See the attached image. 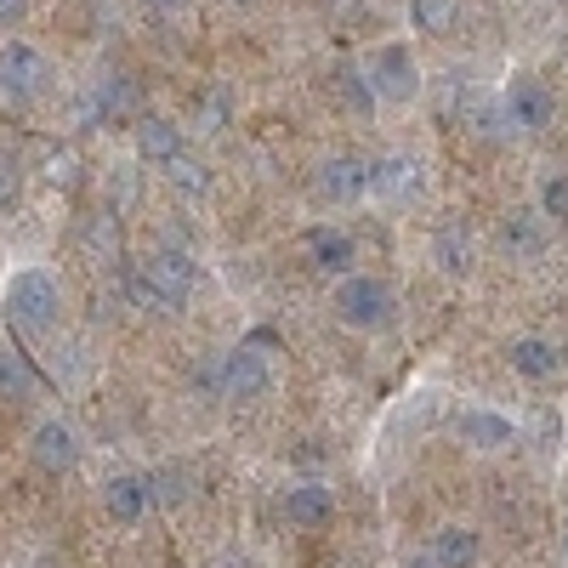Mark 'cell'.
<instances>
[{"label": "cell", "instance_id": "obj_1", "mask_svg": "<svg viewBox=\"0 0 568 568\" xmlns=\"http://www.w3.org/2000/svg\"><path fill=\"white\" fill-rule=\"evenodd\" d=\"M125 284H131V302H136V307H149V313H176L187 296H194L200 267H194V256H187V251L160 245V251H149L142 262H131Z\"/></svg>", "mask_w": 568, "mask_h": 568}, {"label": "cell", "instance_id": "obj_2", "mask_svg": "<svg viewBox=\"0 0 568 568\" xmlns=\"http://www.w3.org/2000/svg\"><path fill=\"white\" fill-rule=\"evenodd\" d=\"M7 324L18 329V336L40 342V336H52V329L63 324V284L52 267H18L7 278Z\"/></svg>", "mask_w": 568, "mask_h": 568}, {"label": "cell", "instance_id": "obj_3", "mask_svg": "<svg viewBox=\"0 0 568 568\" xmlns=\"http://www.w3.org/2000/svg\"><path fill=\"white\" fill-rule=\"evenodd\" d=\"M329 313L347 329H358V336H382L398 318V302L375 273H347V278H336V291H329Z\"/></svg>", "mask_w": 568, "mask_h": 568}, {"label": "cell", "instance_id": "obj_4", "mask_svg": "<svg viewBox=\"0 0 568 568\" xmlns=\"http://www.w3.org/2000/svg\"><path fill=\"white\" fill-rule=\"evenodd\" d=\"M45 85H52V58H45L34 40H23V34L0 40V98L7 103H34Z\"/></svg>", "mask_w": 568, "mask_h": 568}, {"label": "cell", "instance_id": "obj_5", "mask_svg": "<svg viewBox=\"0 0 568 568\" xmlns=\"http://www.w3.org/2000/svg\"><path fill=\"white\" fill-rule=\"evenodd\" d=\"M364 80H369V91L382 103H409L420 91V63H415V52L404 40H382L369 52V63H364Z\"/></svg>", "mask_w": 568, "mask_h": 568}, {"label": "cell", "instance_id": "obj_6", "mask_svg": "<svg viewBox=\"0 0 568 568\" xmlns=\"http://www.w3.org/2000/svg\"><path fill=\"white\" fill-rule=\"evenodd\" d=\"M500 120L511 125V131H546L551 120H557V98L535 80V74H511L506 80V91H500Z\"/></svg>", "mask_w": 568, "mask_h": 568}, {"label": "cell", "instance_id": "obj_7", "mask_svg": "<svg viewBox=\"0 0 568 568\" xmlns=\"http://www.w3.org/2000/svg\"><path fill=\"white\" fill-rule=\"evenodd\" d=\"M267 393H273V364H267V353L251 347V342L227 347V353H222V398L256 404V398H267Z\"/></svg>", "mask_w": 568, "mask_h": 568}, {"label": "cell", "instance_id": "obj_8", "mask_svg": "<svg viewBox=\"0 0 568 568\" xmlns=\"http://www.w3.org/2000/svg\"><path fill=\"white\" fill-rule=\"evenodd\" d=\"M131 149H136V160L149 165V171H165L176 154H187V136H182V125H176L171 114L142 109L136 125H131Z\"/></svg>", "mask_w": 568, "mask_h": 568}, {"label": "cell", "instance_id": "obj_9", "mask_svg": "<svg viewBox=\"0 0 568 568\" xmlns=\"http://www.w3.org/2000/svg\"><path fill=\"white\" fill-rule=\"evenodd\" d=\"M302 256H307V267L324 273V278L358 273V267H353V262H358V240H353L347 227H329V222H318V227L302 233Z\"/></svg>", "mask_w": 568, "mask_h": 568}, {"label": "cell", "instance_id": "obj_10", "mask_svg": "<svg viewBox=\"0 0 568 568\" xmlns=\"http://www.w3.org/2000/svg\"><path fill=\"white\" fill-rule=\"evenodd\" d=\"M29 455H34V466L40 471H74L80 466V433L63 420V415H40L34 420V433H29Z\"/></svg>", "mask_w": 568, "mask_h": 568}, {"label": "cell", "instance_id": "obj_11", "mask_svg": "<svg viewBox=\"0 0 568 568\" xmlns=\"http://www.w3.org/2000/svg\"><path fill=\"white\" fill-rule=\"evenodd\" d=\"M455 433H460V444H466V449H478V455H500V449H511V444H517L511 415L484 409V404L460 409V415H455Z\"/></svg>", "mask_w": 568, "mask_h": 568}, {"label": "cell", "instance_id": "obj_12", "mask_svg": "<svg viewBox=\"0 0 568 568\" xmlns=\"http://www.w3.org/2000/svg\"><path fill=\"white\" fill-rule=\"evenodd\" d=\"M313 200H318V205H358V200H364V160L329 154V160L313 171Z\"/></svg>", "mask_w": 568, "mask_h": 568}, {"label": "cell", "instance_id": "obj_13", "mask_svg": "<svg viewBox=\"0 0 568 568\" xmlns=\"http://www.w3.org/2000/svg\"><path fill=\"white\" fill-rule=\"evenodd\" d=\"M98 500H103V511L114 517V524H142L149 517V506H154V495H149V478L142 471H109L103 478V489H98Z\"/></svg>", "mask_w": 568, "mask_h": 568}, {"label": "cell", "instance_id": "obj_14", "mask_svg": "<svg viewBox=\"0 0 568 568\" xmlns=\"http://www.w3.org/2000/svg\"><path fill=\"white\" fill-rule=\"evenodd\" d=\"M420 182V165L409 154H375L364 160V200H404Z\"/></svg>", "mask_w": 568, "mask_h": 568}, {"label": "cell", "instance_id": "obj_15", "mask_svg": "<svg viewBox=\"0 0 568 568\" xmlns=\"http://www.w3.org/2000/svg\"><path fill=\"white\" fill-rule=\"evenodd\" d=\"M329 517H336V495H329L324 478H302L284 489V524H296V529H324Z\"/></svg>", "mask_w": 568, "mask_h": 568}, {"label": "cell", "instance_id": "obj_16", "mask_svg": "<svg viewBox=\"0 0 568 568\" xmlns=\"http://www.w3.org/2000/svg\"><path fill=\"white\" fill-rule=\"evenodd\" d=\"M500 251H506L511 262H535V256L546 251V216H540V211H511V216L500 222Z\"/></svg>", "mask_w": 568, "mask_h": 568}, {"label": "cell", "instance_id": "obj_17", "mask_svg": "<svg viewBox=\"0 0 568 568\" xmlns=\"http://www.w3.org/2000/svg\"><path fill=\"white\" fill-rule=\"evenodd\" d=\"M506 364H511V375H524V382H551L557 364H562V353H557L546 336H517V342L506 347Z\"/></svg>", "mask_w": 568, "mask_h": 568}, {"label": "cell", "instance_id": "obj_18", "mask_svg": "<svg viewBox=\"0 0 568 568\" xmlns=\"http://www.w3.org/2000/svg\"><path fill=\"white\" fill-rule=\"evenodd\" d=\"M91 120L98 125H136V85L125 74L98 80V98H91Z\"/></svg>", "mask_w": 568, "mask_h": 568}, {"label": "cell", "instance_id": "obj_19", "mask_svg": "<svg viewBox=\"0 0 568 568\" xmlns=\"http://www.w3.org/2000/svg\"><path fill=\"white\" fill-rule=\"evenodd\" d=\"M426 551H433L444 568H478V557H484V535H478V529H466V524H444L433 540H426Z\"/></svg>", "mask_w": 568, "mask_h": 568}, {"label": "cell", "instance_id": "obj_20", "mask_svg": "<svg viewBox=\"0 0 568 568\" xmlns=\"http://www.w3.org/2000/svg\"><path fill=\"white\" fill-rule=\"evenodd\" d=\"M433 262H438L449 278H466L471 267H478V251H471V233H466L460 222H444V227L433 233Z\"/></svg>", "mask_w": 568, "mask_h": 568}, {"label": "cell", "instance_id": "obj_21", "mask_svg": "<svg viewBox=\"0 0 568 568\" xmlns=\"http://www.w3.org/2000/svg\"><path fill=\"white\" fill-rule=\"evenodd\" d=\"M160 176L171 182V194H176V200H205V194H211V165H205L200 154H176Z\"/></svg>", "mask_w": 568, "mask_h": 568}, {"label": "cell", "instance_id": "obj_22", "mask_svg": "<svg viewBox=\"0 0 568 568\" xmlns=\"http://www.w3.org/2000/svg\"><path fill=\"white\" fill-rule=\"evenodd\" d=\"M142 478H149L154 506H182L187 495H194V471H187L182 460H165V466H154V471H142Z\"/></svg>", "mask_w": 568, "mask_h": 568}, {"label": "cell", "instance_id": "obj_23", "mask_svg": "<svg viewBox=\"0 0 568 568\" xmlns=\"http://www.w3.org/2000/svg\"><path fill=\"white\" fill-rule=\"evenodd\" d=\"M0 398H34V364L23 347H0Z\"/></svg>", "mask_w": 568, "mask_h": 568}, {"label": "cell", "instance_id": "obj_24", "mask_svg": "<svg viewBox=\"0 0 568 568\" xmlns=\"http://www.w3.org/2000/svg\"><path fill=\"white\" fill-rule=\"evenodd\" d=\"M460 0H409V29L415 34H449Z\"/></svg>", "mask_w": 568, "mask_h": 568}, {"label": "cell", "instance_id": "obj_25", "mask_svg": "<svg viewBox=\"0 0 568 568\" xmlns=\"http://www.w3.org/2000/svg\"><path fill=\"white\" fill-rule=\"evenodd\" d=\"M540 216L568 227V171H546L540 176Z\"/></svg>", "mask_w": 568, "mask_h": 568}, {"label": "cell", "instance_id": "obj_26", "mask_svg": "<svg viewBox=\"0 0 568 568\" xmlns=\"http://www.w3.org/2000/svg\"><path fill=\"white\" fill-rule=\"evenodd\" d=\"M18 200H23V165L12 149H0V211H18Z\"/></svg>", "mask_w": 568, "mask_h": 568}, {"label": "cell", "instance_id": "obj_27", "mask_svg": "<svg viewBox=\"0 0 568 568\" xmlns=\"http://www.w3.org/2000/svg\"><path fill=\"white\" fill-rule=\"evenodd\" d=\"M342 98H347L358 114H375V103H382V98L369 91V80H364L358 69H342Z\"/></svg>", "mask_w": 568, "mask_h": 568}, {"label": "cell", "instance_id": "obj_28", "mask_svg": "<svg viewBox=\"0 0 568 568\" xmlns=\"http://www.w3.org/2000/svg\"><path fill=\"white\" fill-rule=\"evenodd\" d=\"M29 18V0H0V34H12Z\"/></svg>", "mask_w": 568, "mask_h": 568}, {"label": "cell", "instance_id": "obj_29", "mask_svg": "<svg viewBox=\"0 0 568 568\" xmlns=\"http://www.w3.org/2000/svg\"><path fill=\"white\" fill-rule=\"evenodd\" d=\"M142 7L160 12V18H171V12H182V7H187V0H142Z\"/></svg>", "mask_w": 568, "mask_h": 568}, {"label": "cell", "instance_id": "obj_30", "mask_svg": "<svg viewBox=\"0 0 568 568\" xmlns=\"http://www.w3.org/2000/svg\"><path fill=\"white\" fill-rule=\"evenodd\" d=\"M404 568H444V562H438L433 551H409V562H404Z\"/></svg>", "mask_w": 568, "mask_h": 568}, {"label": "cell", "instance_id": "obj_31", "mask_svg": "<svg viewBox=\"0 0 568 568\" xmlns=\"http://www.w3.org/2000/svg\"><path fill=\"white\" fill-rule=\"evenodd\" d=\"M227 7H240V12H251V7H262V0H227Z\"/></svg>", "mask_w": 568, "mask_h": 568}, {"label": "cell", "instance_id": "obj_32", "mask_svg": "<svg viewBox=\"0 0 568 568\" xmlns=\"http://www.w3.org/2000/svg\"><path fill=\"white\" fill-rule=\"evenodd\" d=\"M562 557H568V529H562Z\"/></svg>", "mask_w": 568, "mask_h": 568}]
</instances>
